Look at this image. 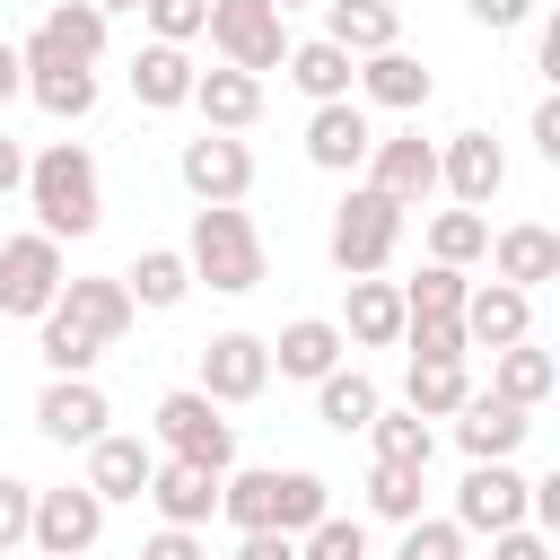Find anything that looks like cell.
Listing matches in <instances>:
<instances>
[{
  "instance_id": "1",
  "label": "cell",
  "mask_w": 560,
  "mask_h": 560,
  "mask_svg": "<svg viewBox=\"0 0 560 560\" xmlns=\"http://www.w3.org/2000/svg\"><path fill=\"white\" fill-rule=\"evenodd\" d=\"M26 210H35V228H44L52 245H61V236H96V219H105L96 158H88L79 140L35 149V158H26Z\"/></svg>"
},
{
  "instance_id": "2",
  "label": "cell",
  "mask_w": 560,
  "mask_h": 560,
  "mask_svg": "<svg viewBox=\"0 0 560 560\" xmlns=\"http://www.w3.org/2000/svg\"><path fill=\"white\" fill-rule=\"evenodd\" d=\"M184 271H192V280H210L219 298H245V289H262V228H254L236 201H210V210H192Z\"/></svg>"
},
{
  "instance_id": "3",
  "label": "cell",
  "mask_w": 560,
  "mask_h": 560,
  "mask_svg": "<svg viewBox=\"0 0 560 560\" xmlns=\"http://www.w3.org/2000/svg\"><path fill=\"white\" fill-rule=\"evenodd\" d=\"M394 245H402V210L385 201V192H350L341 210H332V236H324V254H332V271L341 280H376L385 262H394Z\"/></svg>"
},
{
  "instance_id": "4",
  "label": "cell",
  "mask_w": 560,
  "mask_h": 560,
  "mask_svg": "<svg viewBox=\"0 0 560 560\" xmlns=\"http://www.w3.org/2000/svg\"><path fill=\"white\" fill-rule=\"evenodd\" d=\"M201 35H210V44H219V61H228V70H245V79H262V70H280V61H289V18H280L271 0H210Z\"/></svg>"
},
{
  "instance_id": "5",
  "label": "cell",
  "mask_w": 560,
  "mask_h": 560,
  "mask_svg": "<svg viewBox=\"0 0 560 560\" xmlns=\"http://www.w3.org/2000/svg\"><path fill=\"white\" fill-rule=\"evenodd\" d=\"M158 446H166L175 464L236 472V429H228V420H219V402H210V394H192V385H175V394L158 402Z\"/></svg>"
},
{
  "instance_id": "6",
  "label": "cell",
  "mask_w": 560,
  "mask_h": 560,
  "mask_svg": "<svg viewBox=\"0 0 560 560\" xmlns=\"http://www.w3.org/2000/svg\"><path fill=\"white\" fill-rule=\"evenodd\" d=\"M61 280H70V262H61V245L44 236V228H26V236H0V315H52V298H61Z\"/></svg>"
},
{
  "instance_id": "7",
  "label": "cell",
  "mask_w": 560,
  "mask_h": 560,
  "mask_svg": "<svg viewBox=\"0 0 560 560\" xmlns=\"http://www.w3.org/2000/svg\"><path fill=\"white\" fill-rule=\"evenodd\" d=\"M96 534H105V499H96L88 481L35 490V525H26V542H35L44 560H88V551H96Z\"/></svg>"
},
{
  "instance_id": "8",
  "label": "cell",
  "mask_w": 560,
  "mask_h": 560,
  "mask_svg": "<svg viewBox=\"0 0 560 560\" xmlns=\"http://www.w3.org/2000/svg\"><path fill=\"white\" fill-rule=\"evenodd\" d=\"M175 175H184V192H192L201 210H210V201H245V192H254V149H245L236 131H201V140H184Z\"/></svg>"
},
{
  "instance_id": "9",
  "label": "cell",
  "mask_w": 560,
  "mask_h": 560,
  "mask_svg": "<svg viewBox=\"0 0 560 560\" xmlns=\"http://www.w3.org/2000/svg\"><path fill=\"white\" fill-rule=\"evenodd\" d=\"M262 385H271V341L262 332H210L201 341V385L192 394H210L228 411V402H254Z\"/></svg>"
},
{
  "instance_id": "10",
  "label": "cell",
  "mask_w": 560,
  "mask_h": 560,
  "mask_svg": "<svg viewBox=\"0 0 560 560\" xmlns=\"http://www.w3.org/2000/svg\"><path fill=\"white\" fill-rule=\"evenodd\" d=\"M105 420H114V402H105L96 376H52V385L35 394V429H44L52 446H96Z\"/></svg>"
},
{
  "instance_id": "11",
  "label": "cell",
  "mask_w": 560,
  "mask_h": 560,
  "mask_svg": "<svg viewBox=\"0 0 560 560\" xmlns=\"http://www.w3.org/2000/svg\"><path fill=\"white\" fill-rule=\"evenodd\" d=\"M18 70H26V96H35L52 122H88V114H96V70H79V61L44 52L35 35L18 44Z\"/></svg>"
},
{
  "instance_id": "12",
  "label": "cell",
  "mask_w": 560,
  "mask_h": 560,
  "mask_svg": "<svg viewBox=\"0 0 560 560\" xmlns=\"http://www.w3.org/2000/svg\"><path fill=\"white\" fill-rule=\"evenodd\" d=\"M368 192H385L394 210H420V201L438 192V149H429L420 131L376 140V149H368Z\"/></svg>"
},
{
  "instance_id": "13",
  "label": "cell",
  "mask_w": 560,
  "mask_h": 560,
  "mask_svg": "<svg viewBox=\"0 0 560 560\" xmlns=\"http://www.w3.org/2000/svg\"><path fill=\"white\" fill-rule=\"evenodd\" d=\"M438 184L455 192V210H490L499 184H508V149H499L490 131H455V140L438 149Z\"/></svg>"
},
{
  "instance_id": "14",
  "label": "cell",
  "mask_w": 560,
  "mask_h": 560,
  "mask_svg": "<svg viewBox=\"0 0 560 560\" xmlns=\"http://www.w3.org/2000/svg\"><path fill=\"white\" fill-rule=\"evenodd\" d=\"M525 438H534V411H516V402H499V394H464V411H455L464 464H508Z\"/></svg>"
},
{
  "instance_id": "15",
  "label": "cell",
  "mask_w": 560,
  "mask_h": 560,
  "mask_svg": "<svg viewBox=\"0 0 560 560\" xmlns=\"http://www.w3.org/2000/svg\"><path fill=\"white\" fill-rule=\"evenodd\" d=\"M455 525H464V534H508V525H525V472H516V464H472L464 490H455Z\"/></svg>"
},
{
  "instance_id": "16",
  "label": "cell",
  "mask_w": 560,
  "mask_h": 560,
  "mask_svg": "<svg viewBox=\"0 0 560 560\" xmlns=\"http://www.w3.org/2000/svg\"><path fill=\"white\" fill-rule=\"evenodd\" d=\"M464 341L472 350H508V341H534V298L525 289H508V280H481V289H464Z\"/></svg>"
},
{
  "instance_id": "17",
  "label": "cell",
  "mask_w": 560,
  "mask_h": 560,
  "mask_svg": "<svg viewBox=\"0 0 560 560\" xmlns=\"http://www.w3.org/2000/svg\"><path fill=\"white\" fill-rule=\"evenodd\" d=\"M52 315H61V324H79L96 350H114V341L131 332V315H140V306H131V289H122V280H61Z\"/></svg>"
},
{
  "instance_id": "18",
  "label": "cell",
  "mask_w": 560,
  "mask_h": 560,
  "mask_svg": "<svg viewBox=\"0 0 560 560\" xmlns=\"http://www.w3.org/2000/svg\"><path fill=\"white\" fill-rule=\"evenodd\" d=\"M490 271L508 280V289H542V280H560V236L542 228V219H516V228H499L490 236Z\"/></svg>"
},
{
  "instance_id": "19",
  "label": "cell",
  "mask_w": 560,
  "mask_h": 560,
  "mask_svg": "<svg viewBox=\"0 0 560 560\" xmlns=\"http://www.w3.org/2000/svg\"><path fill=\"white\" fill-rule=\"evenodd\" d=\"M368 149H376V131H368V114H359L350 96L306 114V158H315L324 175H350V166H368Z\"/></svg>"
},
{
  "instance_id": "20",
  "label": "cell",
  "mask_w": 560,
  "mask_h": 560,
  "mask_svg": "<svg viewBox=\"0 0 560 560\" xmlns=\"http://www.w3.org/2000/svg\"><path fill=\"white\" fill-rule=\"evenodd\" d=\"M341 324L332 315H298V324H280V341H271V368L280 376H298V385H324L332 368H341Z\"/></svg>"
},
{
  "instance_id": "21",
  "label": "cell",
  "mask_w": 560,
  "mask_h": 560,
  "mask_svg": "<svg viewBox=\"0 0 560 560\" xmlns=\"http://www.w3.org/2000/svg\"><path fill=\"white\" fill-rule=\"evenodd\" d=\"M149 472H158V446L149 438H122V429H105L96 446H88V490L114 508V499H140L149 490Z\"/></svg>"
},
{
  "instance_id": "22",
  "label": "cell",
  "mask_w": 560,
  "mask_h": 560,
  "mask_svg": "<svg viewBox=\"0 0 560 560\" xmlns=\"http://www.w3.org/2000/svg\"><path fill=\"white\" fill-rule=\"evenodd\" d=\"M140 499H158V516L166 525H210L219 516V472H201V464H175V455H158V472H149V490Z\"/></svg>"
},
{
  "instance_id": "23",
  "label": "cell",
  "mask_w": 560,
  "mask_h": 560,
  "mask_svg": "<svg viewBox=\"0 0 560 560\" xmlns=\"http://www.w3.org/2000/svg\"><path fill=\"white\" fill-rule=\"evenodd\" d=\"M324 44H341L350 61L394 52L402 44V9L394 0H324Z\"/></svg>"
},
{
  "instance_id": "24",
  "label": "cell",
  "mask_w": 560,
  "mask_h": 560,
  "mask_svg": "<svg viewBox=\"0 0 560 560\" xmlns=\"http://www.w3.org/2000/svg\"><path fill=\"white\" fill-rule=\"evenodd\" d=\"M192 52L184 44H140L131 52V96L149 105V114H175V105H192Z\"/></svg>"
},
{
  "instance_id": "25",
  "label": "cell",
  "mask_w": 560,
  "mask_h": 560,
  "mask_svg": "<svg viewBox=\"0 0 560 560\" xmlns=\"http://www.w3.org/2000/svg\"><path fill=\"white\" fill-rule=\"evenodd\" d=\"M359 96H368V105H394V114H420V105L438 96V79H429V61H411V52L394 44V52H368V61H359Z\"/></svg>"
},
{
  "instance_id": "26",
  "label": "cell",
  "mask_w": 560,
  "mask_h": 560,
  "mask_svg": "<svg viewBox=\"0 0 560 560\" xmlns=\"http://www.w3.org/2000/svg\"><path fill=\"white\" fill-rule=\"evenodd\" d=\"M551 385H560V359H551V350H534V341L490 350V394H499V402L534 411V402H551Z\"/></svg>"
},
{
  "instance_id": "27",
  "label": "cell",
  "mask_w": 560,
  "mask_h": 560,
  "mask_svg": "<svg viewBox=\"0 0 560 560\" xmlns=\"http://www.w3.org/2000/svg\"><path fill=\"white\" fill-rule=\"evenodd\" d=\"M192 105H201V131H245V122H262V79H245V70H201V79H192Z\"/></svg>"
},
{
  "instance_id": "28",
  "label": "cell",
  "mask_w": 560,
  "mask_h": 560,
  "mask_svg": "<svg viewBox=\"0 0 560 560\" xmlns=\"http://www.w3.org/2000/svg\"><path fill=\"white\" fill-rule=\"evenodd\" d=\"M35 44L61 52V61H79V70H96V52H105V9H88V0H52L44 26H35Z\"/></svg>"
},
{
  "instance_id": "29",
  "label": "cell",
  "mask_w": 560,
  "mask_h": 560,
  "mask_svg": "<svg viewBox=\"0 0 560 560\" xmlns=\"http://www.w3.org/2000/svg\"><path fill=\"white\" fill-rule=\"evenodd\" d=\"M341 341H368V350L402 341V289H394V280H350V306H341Z\"/></svg>"
},
{
  "instance_id": "30",
  "label": "cell",
  "mask_w": 560,
  "mask_h": 560,
  "mask_svg": "<svg viewBox=\"0 0 560 560\" xmlns=\"http://www.w3.org/2000/svg\"><path fill=\"white\" fill-rule=\"evenodd\" d=\"M280 70H289V79H298L315 105H341V96H350V79H359V61H350L341 44H324V35L289 44V61H280Z\"/></svg>"
},
{
  "instance_id": "31",
  "label": "cell",
  "mask_w": 560,
  "mask_h": 560,
  "mask_svg": "<svg viewBox=\"0 0 560 560\" xmlns=\"http://www.w3.org/2000/svg\"><path fill=\"white\" fill-rule=\"evenodd\" d=\"M122 289H131V306H149V315H175V306H184V289H192L184 245H149V254L122 271Z\"/></svg>"
},
{
  "instance_id": "32",
  "label": "cell",
  "mask_w": 560,
  "mask_h": 560,
  "mask_svg": "<svg viewBox=\"0 0 560 560\" xmlns=\"http://www.w3.org/2000/svg\"><path fill=\"white\" fill-rule=\"evenodd\" d=\"M464 394H472L464 359H411V376H402V411H420V420H455Z\"/></svg>"
},
{
  "instance_id": "33",
  "label": "cell",
  "mask_w": 560,
  "mask_h": 560,
  "mask_svg": "<svg viewBox=\"0 0 560 560\" xmlns=\"http://www.w3.org/2000/svg\"><path fill=\"white\" fill-rule=\"evenodd\" d=\"M376 411H385V394H376L359 368H332V376L315 385V420H324V429H341V438H350V429H368Z\"/></svg>"
},
{
  "instance_id": "34",
  "label": "cell",
  "mask_w": 560,
  "mask_h": 560,
  "mask_svg": "<svg viewBox=\"0 0 560 560\" xmlns=\"http://www.w3.org/2000/svg\"><path fill=\"white\" fill-rule=\"evenodd\" d=\"M332 516V490H324V472H280L271 481V534H306V525H324Z\"/></svg>"
},
{
  "instance_id": "35",
  "label": "cell",
  "mask_w": 560,
  "mask_h": 560,
  "mask_svg": "<svg viewBox=\"0 0 560 560\" xmlns=\"http://www.w3.org/2000/svg\"><path fill=\"white\" fill-rule=\"evenodd\" d=\"M481 254H490V219H481V210H438V219H429V262L464 271V262H481Z\"/></svg>"
},
{
  "instance_id": "36",
  "label": "cell",
  "mask_w": 560,
  "mask_h": 560,
  "mask_svg": "<svg viewBox=\"0 0 560 560\" xmlns=\"http://www.w3.org/2000/svg\"><path fill=\"white\" fill-rule=\"evenodd\" d=\"M368 438H376V464H420V472H429V455H438V429H429L420 411H376Z\"/></svg>"
},
{
  "instance_id": "37",
  "label": "cell",
  "mask_w": 560,
  "mask_h": 560,
  "mask_svg": "<svg viewBox=\"0 0 560 560\" xmlns=\"http://www.w3.org/2000/svg\"><path fill=\"white\" fill-rule=\"evenodd\" d=\"M420 490H429V472H420V464H376V472H368V508H376V516H394V525H411V516H420Z\"/></svg>"
},
{
  "instance_id": "38",
  "label": "cell",
  "mask_w": 560,
  "mask_h": 560,
  "mask_svg": "<svg viewBox=\"0 0 560 560\" xmlns=\"http://www.w3.org/2000/svg\"><path fill=\"white\" fill-rule=\"evenodd\" d=\"M464 271H446V262H429L420 280H402V315H464Z\"/></svg>"
},
{
  "instance_id": "39",
  "label": "cell",
  "mask_w": 560,
  "mask_h": 560,
  "mask_svg": "<svg viewBox=\"0 0 560 560\" xmlns=\"http://www.w3.org/2000/svg\"><path fill=\"white\" fill-rule=\"evenodd\" d=\"M96 359H105V350H96V341H88L79 324H61V315H44V368H52V376H88Z\"/></svg>"
},
{
  "instance_id": "40",
  "label": "cell",
  "mask_w": 560,
  "mask_h": 560,
  "mask_svg": "<svg viewBox=\"0 0 560 560\" xmlns=\"http://www.w3.org/2000/svg\"><path fill=\"white\" fill-rule=\"evenodd\" d=\"M298 560H368L359 516H324V525H306V534H298Z\"/></svg>"
},
{
  "instance_id": "41",
  "label": "cell",
  "mask_w": 560,
  "mask_h": 560,
  "mask_svg": "<svg viewBox=\"0 0 560 560\" xmlns=\"http://www.w3.org/2000/svg\"><path fill=\"white\" fill-rule=\"evenodd\" d=\"M394 560H464V525L455 516H411Z\"/></svg>"
},
{
  "instance_id": "42",
  "label": "cell",
  "mask_w": 560,
  "mask_h": 560,
  "mask_svg": "<svg viewBox=\"0 0 560 560\" xmlns=\"http://www.w3.org/2000/svg\"><path fill=\"white\" fill-rule=\"evenodd\" d=\"M402 341H411V359H464L472 350L455 315H402Z\"/></svg>"
},
{
  "instance_id": "43",
  "label": "cell",
  "mask_w": 560,
  "mask_h": 560,
  "mask_svg": "<svg viewBox=\"0 0 560 560\" xmlns=\"http://www.w3.org/2000/svg\"><path fill=\"white\" fill-rule=\"evenodd\" d=\"M140 18H149V44H192L210 0H140Z\"/></svg>"
},
{
  "instance_id": "44",
  "label": "cell",
  "mask_w": 560,
  "mask_h": 560,
  "mask_svg": "<svg viewBox=\"0 0 560 560\" xmlns=\"http://www.w3.org/2000/svg\"><path fill=\"white\" fill-rule=\"evenodd\" d=\"M26 525H35V481L0 472V551H18V542H26Z\"/></svg>"
},
{
  "instance_id": "45",
  "label": "cell",
  "mask_w": 560,
  "mask_h": 560,
  "mask_svg": "<svg viewBox=\"0 0 560 560\" xmlns=\"http://www.w3.org/2000/svg\"><path fill=\"white\" fill-rule=\"evenodd\" d=\"M140 560H210V551H201V534H192V525H158V534L140 542Z\"/></svg>"
},
{
  "instance_id": "46",
  "label": "cell",
  "mask_w": 560,
  "mask_h": 560,
  "mask_svg": "<svg viewBox=\"0 0 560 560\" xmlns=\"http://www.w3.org/2000/svg\"><path fill=\"white\" fill-rule=\"evenodd\" d=\"M490 560H551V534H534V525H508V534H490Z\"/></svg>"
},
{
  "instance_id": "47",
  "label": "cell",
  "mask_w": 560,
  "mask_h": 560,
  "mask_svg": "<svg viewBox=\"0 0 560 560\" xmlns=\"http://www.w3.org/2000/svg\"><path fill=\"white\" fill-rule=\"evenodd\" d=\"M464 9H472L490 35H508V26H525V18H534V0H464Z\"/></svg>"
},
{
  "instance_id": "48",
  "label": "cell",
  "mask_w": 560,
  "mask_h": 560,
  "mask_svg": "<svg viewBox=\"0 0 560 560\" xmlns=\"http://www.w3.org/2000/svg\"><path fill=\"white\" fill-rule=\"evenodd\" d=\"M236 560H298L289 534H236Z\"/></svg>"
},
{
  "instance_id": "49",
  "label": "cell",
  "mask_w": 560,
  "mask_h": 560,
  "mask_svg": "<svg viewBox=\"0 0 560 560\" xmlns=\"http://www.w3.org/2000/svg\"><path fill=\"white\" fill-rule=\"evenodd\" d=\"M534 149H542V158H560V96H542V105H534Z\"/></svg>"
},
{
  "instance_id": "50",
  "label": "cell",
  "mask_w": 560,
  "mask_h": 560,
  "mask_svg": "<svg viewBox=\"0 0 560 560\" xmlns=\"http://www.w3.org/2000/svg\"><path fill=\"white\" fill-rule=\"evenodd\" d=\"M9 192H26V149L0 131V201H9Z\"/></svg>"
},
{
  "instance_id": "51",
  "label": "cell",
  "mask_w": 560,
  "mask_h": 560,
  "mask_svg": "<svg viewBox=\"0 0 560 560\" xmlns=\"http://www.w3.org/2000/svg\"><path fill=\"white\" fill-rule=\"evenodd\" d=\"M9 96H26V70H18V44L0 35V105H9Z\"/></svg>"
},
{
  "instance_id": "52",
  "label": "cell",
  "mask_w": 560,
  "mask_h": 560,
  "mask_svg": "<svg viewBox=\"0 0 560 560\" xmlns=\"http://www.w3.org/2000/svg\"><path fill=\"white\" fill-rule=\"evenodd\" d=\"M88 9H105V18H114V9H140V0H88Z\"/></svg>"
},
{
  "instance_id": "53",
  "label": "cell",
  "mask_w": 560,
  "mask_h": 560,
  "mask_svg": "<svg viewBox=\"0 0 560 560\" xmlns=\"http://www.w3.org/2000/svg\"><path fill=\"white\" fill-rule=\"evenodd\" d=\"M271 9H280V18H289V9H306V0H271Z\"/></svg>"
}]
</instances>
